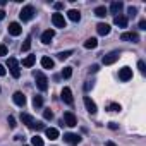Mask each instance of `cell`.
<instances>
[{"label": "cell", "instance_id": "603a6c76", "mask_svg": "<svg viewBox=\"0 0 146 146\" xmlns=\"http://www.w3.org/2000/svg\"><path fill=\"white\" fill-rule=\"evenodd\" d=\"M35 62H36V57H35V55H28V57L23 60V65H24V67H33Z\"/></svg>", "mask_w": 146, "mask_h": 146}, {"label": "cell", "instance_id": "6da1fadb", "mask_svg": "<svg viewBox=\"0 0 146 146\" xmlns=\"http://www.w3.org/2000/svg\"><path fill=\"white\" fill-rule=\"evenodd\" d=\"M21 120H23V124H26L29 129H36V131H43V129H45V124L35 120L29 113H21Z\"/></svg>", "mask_w": 146, "mask_h": 146}, {"label": "cell", "instance_id": "4316f807", "mask_svg": "<svg viewBox=\"0 0 146 146\" xmlns=\"http://www.w3.org/2000/svg\"><path fill=\"white\" fill-rule=\"evenodd\" d=\"M72 55V50H65V52H60V53H57V57L60 58V60H65V58H69Z\"/></svg>", "mask_w": 146, "mask_h": 146}, {"label": "cell", "instance_id": "9c48e42d", "mask_svg": "<svg viewBox=\"0 0 146 146\" xmlns=\"http://www.w3.org/2000/svg\"><path fill=\"white\" fill-rule=\"evenodd\" d=\"M120 40H122V41H132V43H139V35H137V33H134V31L122 33V35H120Z\"/></svg>", "mask_w": 146, "mask_h": 146}, {"label": "cell", "instance_id": "5bb4252c", "mask_svg": "<svg viewBox=\"0 0 146 146\" xmlns=\"http://www.w3.org/2000/svg\"><path fill=\"white\" fill-rule=\"evenodd\" d=\"M12 100H14V103L19 105V107H24V105H26V96H24L21 91H16L14 96H12Z\"/></svg>", "mask_w": 146, "mask_h": 146}, {"label": "cell", "instance_id": "b9f144b4", "mask_svg": "<svg viewBox=\"0 0 146 146\" xmlns=\"http://www.w3.org/2000/svg\"><path fill=\"white\" fill-rule=\"evenodd\" d=\"M4 17H5V12H4V11H0V21H2Z\"/></svg>", "mask_w": 146, "mask_h": 146}, {"label": "cell", "instance_id": "484cf974", "mask_svg": "<svg viewBox=\"0 0 146 146\" xmlns=\"http://www.w3.org/2000/svg\"><path fill=\"white\" fill-rule=\"evenodd\" d=\"M72 76V67H64V70H62V78L64 79H69Z\"/></svg>", "mask_w": 146, "mask_h": 146}, {"label": "cell", "instance_id": "f546056e", "mask_svg": "<svg viewBox=\"0 0 146 146\" xmlns=\"http://www.w3.org/2000/svg\"><path fill=\"white\" fill-rule=\"evenodd\" d=\"M29 48H31V36H28V38H26V41L23 43V48H21V50H23V52H28Z\"/></svg>", "mask_w": 146, "mask_h": 146}, {"label": "cell", "instance_id": "3957f363", "mask_svg": "<svg viewBox=\"0 0 146 146\" xmlns=\"http://www.w3.org/2000/svg\"><path fill=\"white\" fill-rule=\"evenodd\" d=\"M7 67H9V70H11V74H12V78H19L21 76V69H19V64H17V60L14 58V57H11L9 60H7Z\"/></svg>", "mask_w": 146, "mask_h": 146}, {"label": "cell", "instance_id": "8d00e7d4", "mask_svg": "<svg viewBox=\"0 0 146 146\" xmlns=\"http://www.w3.org/2000/svg\"><path fill=\"white\" fill-rule=\"evenodd\" d=\"M98 69H100L98 65H91V67H90V72H98Z\"/></svg>", "mask_w": 146, "mask_h": 146}, {"label": "cell", "instance_id": "277c9868", "mask_svg": "<svg viewBox=\"0 0 146 146\" xmlns=\"http://www.w3.org/2000/svg\"><path fill=\"white\" fill-rule=\"evenodd\" d=\"M33 16H35V9H33V5H26V7H23V11L19 12V17H21L23 23H24V21H31Z\"/></svg>", "mask_w": 146, "mask_h": 146}, {"label": "cell", "instance_id": "d4e9b609", "mask_svg": "<svg viewBox=\"0 0 146 146\" xmlns=\"http://www.w3.org/2000/svg\"><path fill=\"white\" fill-rule=\"evenodd\" d=\"M107 12H108V11H107L105 7H96V9H95V16H98V17H105Z\"/></svg>", "mask_w": 146, "mask_h": 146}, {"label": "cell", "instance_id": "cb8c5ba5", "mask_svg": "<svg viewBox=\"0 0 146 146\" xmlns=\"http://www.w3.org/2000/svg\"><path fill=\"white\" fill-rule=\"evenodd\" d=\"M33 107H35V108H40V107H43V98H41L40 95H36V96L33 98Z\"/></svg>", "mask_w": 146, "mask_h": 146}, {"label": "cell", "instance_id": "7402d4cb", "mask_svg": "<svg viewBox=\"0 0 146 146\" xmlns=\"http://www.w3.org/2000/svg\"><path fill=\"white\" fill-rule=\"evenodd\" d=\"M98 46V40L96 38H88L86 41H84V48H88V50H93V48H96Z\"/></svg>", "mask_w": 146, "mask_h": 146}, {"label": "cell", "instance_id": "52a82bcc", "mask_svg": "<svg viewBox=\"0 0 146 146\" xmlns=\"http://www.w3.org/2000/svg\"><path fill=\"white\" fill-rule=\"evenodd\" d=\"M64 141L69 143V144H72V146H76V144L81 143V136H78L74 132H67V134H64Z\"/></svg>", "mask_w": 146, "mask_h": 146}, {"label": "cell", "instance_id": "4dcf8cb0", "mask_svg": "<svg viewBox=\"0 0 146 146\" xmlns=\"http://www.w3.org/2000/svg\"><path fill=\"white\" fill-rule=\"evenodd\" d=\"M43 117H45L46 120H52V119H53V112H52L50 108H45V110H43Z\"/></svg>", "mask_w": 146, "mask_h": 146}, {"label": "cell", "instance_id": "d590c367", "mask_svg": "<svg viewBox=\"0 0 146 146\" xmlns=\"http://www.w3.org/2000/svg\"><path fill=\"white\" fill-rule=\"evenodd\" d=\"M139 28H141V29H146V21H144V19L139 21Z\"/></svg>", "mask_w": 146, "mask_h": 146}, {"label": "cell", "instance_id": "30bf717a", "mask_svg": "<svg viewBox=\"0 0 146 146\" xmlns=\"http://www.w3.org/2000/svg\"><path fill=\"white\" fill-rule=\"evenodd\" d=\"M119 79H120V81H129V79H132V69H131V67H122V69L119 70Z\"/></svg>", "mask_w": 146, "mask_h": 146}, {"label": "cell", "instance_id": "74e56055", "mask_svg": "<svg viewBox=\"0 0 146 146\" xmlns=\"http://www.w3.org/2000/svg\"><path fill=\"white\" fill-rule=\"evenodd\" d=\"M5 72H7L5 67H4V65H0V76H5Z\"/></svg>", "mask_w": 146, "mask_h": 146}, {"label": "cell", "instance_id": "8fae6325", "mask_svg": "<svg viewBox=\"0 0 146 146\" xmlns=\"http://www.w3.org/2000/svg\"><path fill=\"white\" fill-rule=\"evenodd\" d=\"M52 23H53L55 28H65V17L62 14H58V12H55L52 16Z\"/></svg>", "mask_w": 146, "mask_h": 146}, {"label": "cell", "instance_id": "7a4b0ae2", "mask_svg": "<svg viewBox=\"0 0 146 146\" xmlns=\"http://www.w3.org/2000/svg\"><path fill=\"white\" fill-rule=\"evenodd\" d=\"M35 79H36V86H38L41 91H46V90H48V79H46V76L43 74L41 70L35 72Z\"/></svg>", "mask_w": 146, "mask_h": 146}, {"label": "cell", "instance_id": "5b68a950", "mask_svg": "<svg viewBox=\"0 0 146 146\" xmlns=\"http://www.w3.org/2000/svg\"><path fill=\"white\" fill-rule=\"evenodd\" d=\"M119 57H120V53H119V52H110V53L103 55L102 62H103V65H110V64L117 62V60H119Z\"/></svg>", "mask_w": 146, "mask_h": 146}, {"label": "cell", "instance_id": "f1b7e54d", "mask_svg": "<svg viewBox=\"0 0 146 146\" xmlns=\"http://www.w3.org/2000/svg\"><path fill=\"white\" fill-rule=\"evenodd\" d=\"M107 110H108V112H120L122 108H120V105H119V103H110V105L107 107Z\"/></svg>", "mask_w": 146, "mask_h": 146}, {"label": "cell", "instance_id": "ffe728a7", "mask_svg": "<svg viewBox=\"0 0 146 146\" xmlns=\"http://www.w3.org/2000/svg\"><path fill=\"white\" fill-rule=\"evenodd\" d=\"M45 134H46V137L52 139V141H53V139H58V131H57L55 127H46V129H45Z\"/></svg>", "mask_w": 146, "mask_h": 146}, {"label": "cell", "instance_id": "1f68e13d", "mask_svg": "<svg viewBox=\"0 0 146 146\" xmlns=\"http://www.w3.org/2000/svg\"><path fill=\"white\" fill-rule=\"evenodd\" d=\"M136 12H137V9H136V7H132V5H131V7H127V16H129V17H134V16H136Z\"/></svg>", "mask_w": 146, "mask_h": 146}, {"label": "cell", "instance_id": "7c38bea8", "mask_svg": "<svg viewBox=\"0 0 146 146\" xmlns=\"http://www.w3.org/2000/svg\"><path fill=\"white\" fill-rule=\"evenodd\" d=\"M84 107H86V110H88L91 115H95L96 110H98V108H96V103H95L90 96H84Z\"/></svg>", "mask_w": 146, "mask_h": 146}, {"label": "cell", "instance_id": "e0dca14e", "mask_svg": "<svg viewBox=\"0 0 146 146\" xmlns=\"http://www.w3.org/2000/svg\"><path fill=\"white\" fill-rule=\"evenodd\" d=\"M53 36H55V31H53V29H46V31L41 35V41H43L45 45H48V43L53 40Z\"/></svg>", "mask_w": 146, "mask_h": 146}, {"label": "cell", "instance_id": "f35d334b", "mask_svg": "<svg viewBox=\"0 0 146 146\" xmlns=\"http://www.w3.org/2000/svg\"><path fill=\"white\" fill-rule=\"evenodd\" d=\"M108 127H110V129H113V131H115V129H117V127H119V125H117V124H115V122H110V124H108Z\"/></svg>", "mask_w": 146, "mask_h": 146}, {"label": "cell", "instance_id": "4fadbf2b", "mask_svg": "<svg viewBox=\"0 0 146 146\" xmlns=\"http://www.w3.org/2000/svg\"><path fill=\"white\" fill-rule=\"evenodd\" d=\"M9 33H11L12 36H19V35L23 33L21 24H19V23H11V24H9Z\"/></svg>", "mask_w": 146, "mask_h": 146}, {"label": "cell", "instance_id": "ba28073f", "mask_svg": "<svg viewBox=\"0 0 146 146\" xmlns=\"http://www.w3.org/2000/svg\"><path fill=\"white\" fill-rule=\"evenodd\" d=\"M60 98H62V102L67 103V105H72V103H74V98H72V91H70V88H64L62 93H60Z\"/></svg>", "mask_w": 146, "mask_h": 146}, {"label": "cell", "instance_id": "60d3db41", "mask_svg": "<svg viewBox=\"0 0 146 146\" xmlns=\"http://www.w3.org/2000/svg\"><path fill=\"white\" fill-rule=\"evenodd\" d=\"M91 88H93V83H88V84L84 86V90H86V91H88V90H91Z\"/></svg>", "mask_w": 146, "mask_h": 146}, {"label": "cell", "instance_id": "2e32d148", "mask_svg": "<svg viewBox=\"0 0 146 146\" xmlns=\"http://www.w3.org/2000/svg\"><path fill=\"white\" fill-rule=\"evenodd\" d=\"M110 26L107 24V23H100L98 26H96V31H98V35H102V36H107L108 33H110Z\"/></svg>", "mask_w": 146, "mask_h": 146}, {"label": "cell", "instance_id": "836d02e7", "mask_svg": "<svg viewBox=\"0 0 146 146\" xmlns=\"http://www.w3.org/2000/svg\"><path fill=\"white\" fill-rule=\"evenodd\" d=\"M4 55H7V46L0 45V57H4Z\"/></svg>", "mask_w": 146, "mask_h": 146}, {"label": "cell", "instance_id": "44dd1931", "mask_svg": "<svg viewBox=\"0 0 146 146\" xmlns=\"http://www.w3.org/2000/svg\"><path fill=\"white\" fill-rule=\"evenodd\" d=\"M53 65H55L53 58H50V57H43L41 58V67L43 69H53Z\"/></svg>", "mask_w": 146, "mask_h": 146}, {"label": "cell", "instance_id": "e575fe53", "mask_svg": "<svg viewBox=\"0 0 146 146\" xmlns=\"http://www.w3.org/2000/svg\"><path fill=\"white\" fill-rule=\"evenodd\" d=\"M9 127H11V129H14V127H16V119H14L12 115L9 117Z\"/></svg>", "mask_w": 146, "mask_h": 146}, {"label": "cell", "instance_id": "ab89813d", "mask_svg": "<svg viewBox=\"0 0 146 146\" xmlns=\"http://www.w3.org/2000/svg\"><path fill=\"white\" fill-rule=\"evenodd\" d=\"M53 7H55V9H57V11H58V9H62V7H64V4H60V2H58V4H55V5H53Z\"/></svg>", "mask_w": 146, "mask_h": 146}, {"label": "cell", "instance_id": "83f0119b", "mask_svg": "<svg viewBox=\"0 0 146 146\" xmlns=\"http://www.w3.org/2000/svg\"><path fill=\"white\" fill-rule=\"evenodd\" d=\"M31 144H33V146H45V144H43V139H41L40 136L31 137Z\"/></svg>", "mask_w": 146, "mask_h": 146}, {"label": "cell", "instance_id": "d6a6232c", "mask_svg": "<svg viewBox=\"0 0 146 146\" xmlns=\"http://www.w3.org/2000/svg\"><path fill=\"white\" fill-rule=\"evenodd\" d=\"M137 69L143 72V74L146 72V65H144V62H143V60H139V62H137Z\"/></svg>", "mask_w": 146, "mask_h": 146}, {"label": "cell", "instance_id": "7bdbcfd3", "mask_svg": "<svg viewBox=\"0 0 146 146\" xmlns=\"http://www.w3.org/2000/svg\"><path fill=\"white\" fill-rule=\"evenodd\" d=\"M107 146H115V143H112V141H108V143H107Z\"/></svg>", "mask_w": 146, "mask_h": 146}, {"label": "cell", "instance_id": "9a60e30c", "mask_svg": "<svg viewBox=\"0 0 146 146\" xmlns=\"http://www.w3.org/2000/svg\"><path fill=\"white\" fill-rule=\"evenodd\" d=\"M127 17L125 16H122V14H119V16H115V19H113V24L115 26H119V28H125L127 26Z\"/></svg>", "mask_w": 146, "mask_h": 146}, {"label": "cell", "instance_id": "8992f818", "mask_svg": "<svg viewBox=\"0 0 146 146\" xmlns=\"http://www.w3.org/2000/svg\"><path fill=\"white\" fill-rule=\"evenodd\" d=\"M64 124L69 125V127H76V125H78L76 115L72 113V112H65V113H64Z\"/></svg>", "mask_w": 146, "mask_h": 146}, {"label": "cell", "instance_id": "ac0fdd59", "mask_svg": "<svg viewBox=\"0 0 146 146\" xmlns=\"http://www.w3.org/2000/svg\"><path fill=\"white\" fill-rule=\"evenodd\" d=\"M67 17H69L70 21H74V23H79V21H81V12L76 11V9H70V11L67 12Z\"/></svg>", "mask_w": 146, "mask_h": 146}, {"label": "cell", "instance_id": "d6986e66", "mask_svg": "<svg viewBox=\"0 0 146 146\" xmlns=\"http://www.w3.org/2000/svg\"><path fill=\"white\" fill-rule=\"evenodd\" d=\"M122 9H124V4H122V2H112V4H110V12L115 14V16H119Z\"/></svg>", "mask_w": 146, "mask_h": 146}]
</instances>
